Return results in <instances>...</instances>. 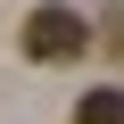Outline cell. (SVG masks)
Here are the masks:
<instances>
[{
  "instance_id": "2",
  "label": "cell",
  "mask_w": 124,
  "mask_h": 124,
  "mask_svg": "<svg viewBox=\"0 0 124 124\" xmlns=\"http://www.w3.org/2000/svg\"><path fill=\"white\" fill-rule=\"evenodd\" d=\"M75 124H124V91H83L75 99Z\"/></svg>"
},
{
  "instance_id": "1",
  "label": "cell",
  "mask_w": 124,
  "mask_h": 124,
  "mask_svg": "<svg viewBox=\"0 0 124 124\" xmlns=\"http://www.w3.org/2000/svg\"><path fill=\"white\" fill-rule=\"evenodd\" d=\"M83 41H91V25L66 8V0H41V8L25 17V58H41V66H66Z\"/></svg>"
}]
</instances>
